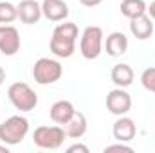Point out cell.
Masks as SVG:
<instances>
[{
    "label": "cell",
    "mask_w": 155,
    "mask_h": 153,
    "mask_svg": "<svg viewBox=\"0 0 155 153\" xmlns=\"http://www.w3.org/2000/svg\"><path fill=\"white\" fill-rule=\"evenodd\" d=\"M67 153H88V146L85 144H72L67 148Z\"/></svg>",
    "instance_id": "21"
},
{
    "label": "cell",
    "mask_w": 155,
    "mask_h": 153,
    "mask_svg": "<svg viewBox=\"0 0 155 153\" xmlns=\"http://www.w3.org/2000/svg\"><path fill=\"white\" fill-rule=\"evenodd\" d=\"M85 7H96V5H99L103 0H79Z\"/></svg>",
    "instance_id": "22"
},
{
    "label": "cell",
    "mask_w": 155,
    "mask_h": 153,
    "mask_svg": "<svg viewBox=\"0 0 155 153\" xmlns=\"http://www.w3.org/2000/svg\"><path fill=\"white\" fill-rule=\"evenodd\" d=\"M105 49H107V54L108 56H112V58H119V56H123V54H126V50H128V38H126V34H123V33H110L107 40H105Z\"/></svg>",
    "instance_id": "13"
},
{
    "label": "cell",
    "mask_w": 155,
    "mask_h": 153,
    "mask_svg": "<svg viewBox=\"0 0 155 153\" xmlns=\"http://www.w3.org/2000/svg\"><path fill=\"white\" fill-rule=\"evenodd\" d=\"M112 133H114V139L119 141V142H130V141L135 137V133H137L135 121H134V119H130V117L119 115V119L114 122Z\"/></svg>",
    "instance_id": "9"
},
{
    "label": "cell",
    "mask_w": 155,
    "mask_h": 153,
    "mask_svg": "<svg viewBox=\"0 0 155 153\" xmlns=\"http://www.w3.org/2000/svg\"><path fill=\"white\" fill-rule=\"evenodd\" d=\"M146 2L144 0H123L121 2V15L126 18H137L146 15Z\"/></svg>",
    "instance_id": "17"
},
{
    "label": "cell",
    "mask_w": 155,
    "mask_h": 153,
    "mask_svg": "<svg viewBox=\"0 0 155 153\" xmlns=\"http://www.w3.org/2000/svg\"><path fill=\"white\" fill-rule=\"evenodd\" d=\"M110 79L116 86L126 88L134 83V69L126 63H117V65H114V69L110 72Z\"/></svg>",
    "instance_id": "15"
},
{
    "label": "cell",
    "mask_w": 155,
    "mask_h": 153,
    "mask_svg": "<svg viewBox=\"0 0 155 153\" xmlns=\"http://www.w3.org/2000/svg\"><path fill=\"white\" fill-rule=\"evenodd\" d=\"M107 108L114 115H126L132 110V97L124 88H114L107 96Z\"/></svg>",
    "instance_id": "7"
},
{
    "label": "cell",
    "mask_w": 155,
    "mask_h": 153,
    "mask_svg": "<svg viewBox=\"0 0 155 153\" xmlns=\"http://www.w3.org/2000/svg\"><path fill=\"white\" fill-rule=\"evenodd\" d=\"M0 151H2V153H9V148H7V144H4V146H0Z\"/></svg>",
    "instance_id": "25"
},
{
    "label": "cell",
    "mask_w": 155,
    "mask_h": 153,
    "mask_svg": "<svg viewBox=\"0 0 155 153\" xmlns=\"http://www.w3.org/2000/svg\"><path fill=\"white\" fill-rule=\"evenodd\" d=\"M29 133V121L22 115H11L0 124V141L7 146L20 144Z\"/></svg>",
    "instance_id": "2"
},
{
    "label": "cell",
    "mask_w": 155,
    "mask_h": 153,
    "mask_svg": "<svg viewBox=\"0 0 155 153\" xmlns=\"http://www.w3.org/2000/svg\"><path fill=\"white\" fill-rule=\"evenodd\" d=\"M65 130L63 126H38L33 133V142L41 150H58L61 148L65 141Z\"/></svg>",
    "instance_id": "6"
},
{
    "label": "cell",
    "mask_w": 155,
    "mask_h": 153,
    "mask_svg": "<svg viewBox=\"0 0 155 153\" xmlns=\"http://www.w3.org/2000/svg\"><path fill=\"white\" fill-rule=\"evenodd\" d=\"M146 13L150 15V18H152V20H155V0H153V2H150V5L146 7Z\"/></svg>",
    "instance_id": "23"
},
{
    "label": "cell",
    "mask_w": 155,
    "mask_h": 153,
    "mask_svg": "<svg viewBox=\"0 0 155 153\" xmlns=\"http://www.w3.org/2000/svg\"><path fill=\"white\" fill-rule=\"evenodd\" d=\"M41 15L51 22H63L69 16V5L63 0H43Z\"/></svg>",
    "instance_id": "10"
},
{
    "label": "cell",
    "mask_w": 155,
    "mask_h": 153,
    "mask_svg": "<svg viewBox=\"0 0 155 153\" xmlns=\"http://www.w3.org/2000/svg\"><path fill=\"white\" fill-rule=\"evenodd\" d=\"M78 25L72 22L58 24L52 31V38L49 41V49L56 58H71L76 50L78 40Z\"/></svg>",
    "instance_id": "1"
},
{
    "label": "cell",
    "mask_w": 155,
    "mask_h": 153,
    "mask_svg": "<svg viewBox=\"0 0 155 153\" xmlns=\"http://www.w3.org/2000/svg\"><path fill=\"white\" fill-rule=\"evenodd\" d=\"M16 18H18V9H16V5H13V4L7 2V0H0V24H2V25L13 24Z\"/></svg>",
    "instance_id": "18"
},
{
    "label": "cell",
    "mask_w": 155,
    "mask_h": 153,
    "mask_svg": "<svg viewBox=\"0 0 155 153\" xmlns=\"http://www.w3.org/2000/svg\"><path fill=\"white\" fill-rule=\"evenodd\" d=\"M141 83H143V86H144L148 92H153L155 94V67L146 69V70L141 74Z\"/></svg>",
    "instance_id": "19"
},
{
    "label": "cell",
    "mask_w": 155,
    "mask_h": 153,
    "mask_svg": "<svg viewBox=\"0 0 155 153\" xmlns=\"http://www.w3.org/2000/svg\"><path fill=\"white\" fill-rule=\"evenodd\" d=\"M108 151H132V148L126 146V144H123V142H119V144L107 146V148H105V153H108Z\"/></svg>",
    "instance_id": "20"
},
{
    "label": "cell",
    "mask_w": 155,
    "mask_h": 153,
    "mask_svg": "<svg viewBox=\"0 0 155 153\" xmlns=\"http://www.w3.org/2000/svg\"><path fill=\"white\" fill-rule=\"evenodd\" d=\"M76 112V108H74V105L71 103V101H65V99H61V101H56L52 106H51V121L52 122H56V124H60V126H65L69 121H71V117L74 115Z\"/></svg>",
    "instance_id": "12"
},
{
    "label": "cell",
    "mask_w": 155,
    "mask_h": 153,
    "mask_svg": "<svg viewBox=\"0 0 155 153\" xmlns=\"http://www.w3.org/2000/svg\"><path fill=\"white\" fill-rule=\"evenodd\" d=\"M130 33L137 40H141V41L148 40L153 34V20L150 16H146V15L132 18L130 20Z\"/></svg>",
    "instance_id": "14"
},
{
    "label": "cell",
    "mask_w": 155,
    "mask_h": 153,
    "mask_svg": "<svg viewBox=\"0 0 155 153\" xmlns=\"http://www.w3.org/2000/svg\"><path fill=\"white\" fill-rule=\"evenodd\" d=\"M63 76V67L58 60L40 58L33 67V77L38 85H52Z\"/></svg>",
    "instance_id": "4"
},
{
    "label": "cell",
    "mask_w": 155,
    "mask_h": 153,
    "mask_svg": "<svg viewBox=\"0 0 155 153\" xmlns=\"http://www.w3.org/2000/svg\"><path fill=\"white\" fill-rule=\"evenodd\" d=\"M4 81H5V70H4V69L0 67V85H2Z\"/></svg>",
    "instance_id": "24"
},
{
    "label": "cell",
    "mask_w": 155,
    "mask_h": 153,
    "mask_svg": "<svg viewBox=\"0 0 155 153\" xmlns=\"http://www.w3.org/2000/svg\"><path fill=\"white\" fill-rule=\"evenodd\" d=\"M20 50V33L16 27L5 24L0 25V52L4 56H15Z\"/></svg>",
    "instance_id": "8"
},
{
    "label": "cell",
    "mask_w": 155,
    "mask_h": 153,
    "mask_svg": "<svg viewBox=\"0 0 155 153\" xmlns=\"http://www.w3.org/2000/svg\"><path fill=\"white\" fill-rule=\"evenodd\" d=\"M16 9H18V18L27 25L36 24L41 18V4H38L36 0H22L16 5Z\"/></svg>",
    "instance_id": "11"
},
{
    "label": "cell",
    "mask_w": 155,
    "mask_h": 153,
    "mask_svg": "<svg viewBox=\"0 0 155 153\" xmlns=\"http://www.w3.org/2000/svg\"><path fill=\"white\" fill-rule=\"evenodd\" d=\"M87 117L85 114H81V112H74V115L71 117V121L63 126V130H65V135L67 137H71V139H79V137H83L85 135V132H87Z\"/></svg>",
    "instance_id": "16"
},
{
    "label": "cell",
    "mask_w": 155,
    "mask_h": 153,
    "mask_svg": "<svg viewBox=\"0 0 155 153\" xmlns=\"http://www.w3.org/2000/svg\"><path fill=\"white\" fill-rule=\"evenodd\" d=\"M103 29L97 25H88L79 40V52L85 60H96L103 50Z\"/></svg>",
    "instance_id": "5"
},
{
    "label": "cell",
    "mask_w": 155,
    "mask_h": 153,
    "mask_svg": "<svg viewBox=\"0 0 155 153\" xmlns=\"http://www.w3.org/2000/svg\"><path fill=\"white\" fill-rule=\"evenodd\" d=\"M7 97L9 101L13 103V106L20 112H31L36 108L38 105V96L36 92L24 81H18V83H13L9 88H7Z\"/></svg>",
    "instance_id": "3"
}]
</instances>
